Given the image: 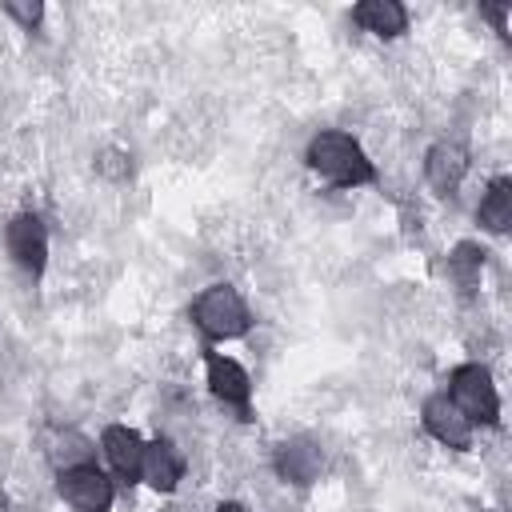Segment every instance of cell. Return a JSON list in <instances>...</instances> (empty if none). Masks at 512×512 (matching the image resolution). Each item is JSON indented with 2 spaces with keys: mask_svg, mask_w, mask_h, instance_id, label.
I'll return each instance as SVG.
<instances>
[{
  "mask_svg": "<svg viewBox=\"0 0 512 512\" xmlns=\"http://www.w3.org/2000/svg\"><path fill=\"white\" fill-rule=\"evenodd\" d=\"M448 396H452V404L472 424H496L500 420V396H496L492 372L484 364H460V368H452Z\"/></svg>",
  "mask_w": 512,
  "mask_h": 512,
  "instance_id": "obj_3",
  "label": "cell"
},
{
  "mask_svg": "<svg viewBox=\"0 0 512 512\" xmlns=\"http://www.w3.org/2000/svg\"><path fill=\"white\" fill-rule=\"evenodd\" d=\"M100 448H104V456H108V464H112V472L120 480H128V484L140 480V464H144V440H140V432H132L124 424H112V428H104Z\"/></svg>",
  "mask_w": 512,
  "mask_h": 512,
  "instance_id": "obj_10",
  "label": "cell"
},
{
  "mask_svg": "<svg viewBox=\"0 0 512 512\" xmlns=\"http://www.w3.org/2000/svg\"><path fill=\"white\" fill-rule=\"evenodd\" d=\"M468 176V148L456 144V140H440L428 148L424 156V180L432 184V192L440 196H452Z\"/></svg>",
  "mask_w": 512,
  "mask_h": 512,
  "instance_id": "obj_9",
  "label": "cell"
},
{
  "mask_svg": "<svg viewBox=\"0 0 512 512\" xmlns=\"http://www.w3.org/2000/svg\"><path fill=\"white\" fill-rule=\"evenodd\" d=\"M480 268H484V248L480 244H456L452 252H448V280L468 296V292H476L480 288Z\"/></svg>",
  "mask_w": 512,
  "mask_h": 512,
  "instance_id": "obj_14",
  "label": "cell"
},
{
  "mask_svg": "<svg viewBox=\"0 0 512 512\" xmlns=\"http://www.w3.org/2000/svg\"><path fill=\"white\" fill-rule=\"evenodd\" d=\"M56 488H60L64 504L76 508V512H108L112 500H116L112 480H108L96 464H72V468H60Z\"/></svg>",
  "mask_w": 512,
  "mask_h": 512,
  "instance_id": "obj_4",
  "label": "cell"
},
{
  "mask_svg": "<svg viewBox=\"0 0 512 512\" xmlns=\"http://www.w3.org/2000/svg\"><path fill=\"white\" fill-rule=\"evenodd\" d=\"M304 160H308V168L316 176H324L336 188H360V184L376 180V164L368 160V152L348 132H320V136H312Z\"/></svg>",
  "mask_w": 512,
  "mask_h": 512,
  "instance_id": "obj_1",
  "label": "cell"
},
{
  "mask_svg": "<svg viewBox=\"0 0 512 512\" xmlns=\"http://www.w3.org/2000/svg\"><path fill=\"white\" fill-rule=\"evenodd\" d=\"M192 320L208 340H236L248 332L252 316L244 296L232 284H212L192 300Z\"/></svg>",
  "mask_w": 512,
  "mask_h": 512,
  "instance_id": "obj_2",
  "label": "cell"
},
{
  "mask_svg": "<svg viewBox=\"0 0 512 512\" xmlns=\"http://www.w3.org/2000/svg\"><path fill=\"white\" fill-rule=\"evenodd\" d=\"M4 12H8L12 20H20V28H24V32H32V28H36V24L44 20V4H36V0H32V4L8 0V4H4Z\"/></svg>",
  "mask_w": 512,
  "mask_h": 512,
  "instance_id": "obj_15",
  "label": "cell"
},
{
  "mask_svg": "<svg viewBox=\"0 0 512 512\" xmlns=\"http://www.w3.org/2000/svg\"><path fill=\"white\" fill-rule=\"evenodd\" d=\"M352 20H356L364 32L384 36V40H392V36H400V32L408 28V12H404V4H396V0H360V4L352 8Z\"/></svg>",
  "mask_w": 512,
  "mask_h": 512,
  "instance_id": "obj_12",
  "label": "cell"
},
{
  "mask_svg": "<svg viewBox=\"0 0 512 512\" xmlns=\"http://www.w3.org/2000/svg\"><path fill=\"white\" fill-rule=\"evenodd\" d=\"M216 512H248V508L236 504V500H224V504H216Z\"/></svg>",
  "mask_w": 512,
  "mask_h": 512,
  "instance_id": "obj_18",
  "label": "cell"
},
{
  "mask_svg": "<svg viewBox=\"0 0 512 512\" xmlns=\"http://www.w3.org/2000/svg\"><path fill=\"white\" fill-rule=\"evenodd\" d=\"M420 416H424V428H428L440 444H448V448H456V452L472 448V420L452 404V396H448V392L428 396Z\"/></svg>",
  "mask_w": 512,
  "mask_h": 512,
  "instance_id": "obj_7",
  "label": "cell"
},
{
  "mask_svg": "<svg viewBox=\"0 0 512 512\" xmlns=\"http://www.w3.org/2000/svg\"><path fill=\"white\" fill-rule=\"evenodd\" d=\"M204 368H208V388H212V396H216L220 404L236 408L240 420H248V400H252V380H248V372H244L232 356H224V352H208V356H204Z\"/></svg>",
  "mask_w": 512,
  "mask_h": 512,
  "instance_id": "obj_6",
  "label": "cell"
},
{
  "mask_svg": "<svg viewBox=\"0 0 512 512\" xmlns=\"http://www.w3.org/2000/svg\"><path fill=\"white\" fill-rule=\"evenodd\" d=\"M480 224L488 228V232H496V236H504L508 232V224H512V180H504V176H496L492 184H488V192H484V200H480Z\"/></svg>",
  "mask_w": 512,
  "mask_h": 512,
  "instance_id": "obj_13",
  "label": "cell"
},
{
  "mask_svg": "<svg viewBox=\"0 0 512 512\" xmlns=\"http://www.w3.org/2000/svg\"><path fill=\"white\" fill-rule=\"evenodd\" d=\"M96 168H100V172H104V176H116V180H120V176H128V172H132V164H128V160H124V152H104V156H100V160H96Z\"/></svg>",
  "mask_w": 512,
  "mask_h": 512,
  "instance_id": "obj_16",
  "label": "cell"
},
{
  "mask_svg": "<svg viewBox=\"0 0 512 512\" xmlns=\"http://www.w3.org/2000/svg\"><path fill=\"white\" fill-rule=\"evenodd\" d=\"M140 480L156 492H172L180 480H184V456L176 452L172 440H152L144 444V464H140Z\"/></svg>",
  "mask_w": 512,
  "mask_h": 512,
  "instance_id": "obj_11",
  "label": "cell"
},
{
  "mask_svg": "<svg viewBox=\"0 0 512 512\" xmlns=\"http://www.w3.org/2000/svg\"><path fill=\"white\" fill-rule=\"evenodd\" d=\"M4 244H8V256L16 260L20 272L28 276H40L44 264H48V228L36 212H20L8 220V232H4Z\"/></svg>",
  "mask_w": 512,
  "mask_h": 512,
  "instance_id": "obj_5",
  "label": "cell"
},
{
  "mask_svg": "<svg viewBox=\"0 0 512 512\" xmlns=\"http://www.w3.org/2000/svg\"><path fill=\"white\" fill-rule=\"evenodd\" d=\"M480 12L496 24V32H500V36H508V12H512L508 4H480Z\"/></svg>",
  "mask_w": 512,
  "mask_h": 512,
  "instance_id": "obj_17",
  "label": "cell"
},
{
  "mask_svg": "<svg viewBox=\"0 0 512 512\" xmlns=\"http://www.w3.org/2000/svg\"><path fill=\"white\" fill-rule=\"evenodd\" d=\"M320 468H324V452L316 440L308 436H292L276 448V476L284 484H296V488H308L312 480H320Z\"/></svg>",
  "mask_w": 512,
  "mask_h": 512,
  "instance_id": "obj_8",
  "label": "cell"
}]
</instances>
